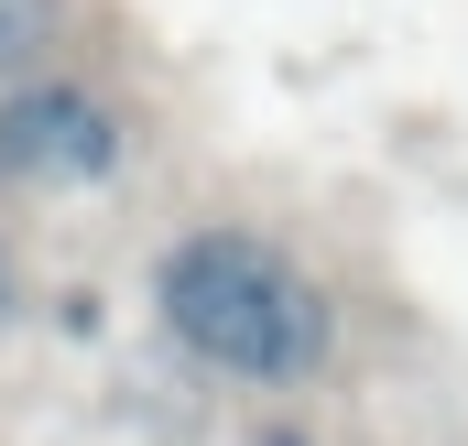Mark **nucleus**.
<instances>
[{
    "label": "nucleus",
    "mask_w": 468,
    "mask_h": 446,
    "mask_svg": "<svg viewBox=\"0 0 468 446\" xmlns=\"http://www.w3.org/2000/svg\"><path fill=\"white\" fill-rule=\"evenodd\" d=\"M153 316H164V337H175L197 370H218L239 392H305V381H327V359H338V305H327V283H316L283 239H261V228H239V218L186 228V239L153 261Z\"/></svg>",
    "instance_id": "obj_1"
},
{
    "label": "nucleus",
    "mask_w": 468,
    "mask_h": 446,
    "mask_svg": "<svg viewBox=\"0 0 468 446\" xmlns=\"http://www.w3.org/2000/svg\"><path fill=\"white\" fill-rule=\"evenodd\" d=\"M131 153V110L88 77H22L0 88V175L11 186H110Z\"/></svg>",
    "instance_id": "obj_2"
},
{
    "label": "nucleus",
    "mask_w": 468,
    "mask_h": 446,
    "mask_svg": "<svg viewBox=\"0 0 468 446\" xmlns=\"http://www.w3.org/2000/svg\"><path fill=\"white\" fill-rule=\"evenodd\" d=\"M55 55H66V0H0V88L55 77Z\"/></svg>",
    "instance_id": "obj_3"
},
{
    "label": "nucleus",
    "mask_w": 468,
    "mask_h": 446,
    "mask_svg": "<svg viewBox=\"0 0 468 446\" xmlns=\"http://www.w3.org/2000/svg\"><path fill=\"white\" fill-rule=\"evenodd\" d=\"M22 327V261H11V239H0V337Z\"/></svg>",
    "instance_id": "obj_4"
},
{
    "label": "nucleus",
    "mask_w": 468,
    "mask_h": 446,
    "mask_svg": "<svg viewBox=\"0 0 468 446\" xmlns=\"http://www.w3.org/2000/svg\"><path fill=\"white\" fill-rule=\"evenodd\" d=\"M272 446H316V436H272Z\"/></svg>",
    "instance_id": "obj_5"
}]
</instances>
